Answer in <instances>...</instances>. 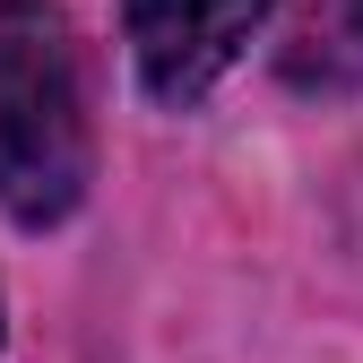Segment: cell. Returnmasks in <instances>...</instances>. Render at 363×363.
I'll return each instance as SVG.
<instances>
[{"instance_id": "1", "label": "cell", "mask_w": 363, "mask_h": 363, "mask_svg": "<svg viewBox=\"0 0 363 363\" xmlns=\"http://www.w3.org/2000/svg\"><path fill=\"white\" fill-rule=\"evenodd\" d=\"M86 191V96L69 18L43 0H0V208L52 225Z\"/></svg>"}, {"instance_id": "2", "label": "cell", "mask_w": 363, "mask_h": 363, "mask_svg": "<svg viewBox=\"0 0 363 363\" xmlns=\"http://www.w3.org/2000/svg\"><path fill=\"white\" fill-rule=\"evenodd\" d=\"M277 0H121L130 52H139L147 96L164 104H199L208 86L242 61V43L259 35V18Z\"/></svg>"}, {"instance_id": "3", "label": "cell", "mask_w": 363, "mask_h": 363, "mask_svg": "<svg viewBox=\"0 0 363 363\" xmlns=\"http://www.w3.org/2000/svg\"><path fill=\"white\" fill-rule=\"evenodd\" d=\"M354 18H363V0H354Z\"/></svg>"}]
</instances>
